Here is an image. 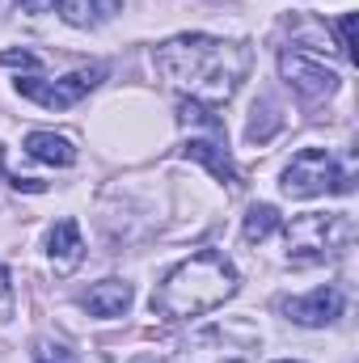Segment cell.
<instances>
[{
    "mask_svg": "<svg viewBox=\"0 0 359 363\" xmlns=\"http://www.w3.org/2000/svg\"><path fill=\"white\" fill-rule=\"evenodd\" d=\"M13 317V283H9V271L0 267V321Z\"/></svg>",
    "mask_w": 359,
    "mask_h": 363,
    "instance_id": "2e32d148",
    "label": "cell"
},
{
    "mask_svg": "<svg viewBox=\"0 0 359 363\" xmlns=\"http://www.w3.org/2000/svg\"><path fill=\"white\" fill-rule=\"evenodd\" d=\"M47 254H51V267L55 274H72L81 262H85V241H81V224L68 216V220H60L55 228H51V237H47Z\"/></svg>",
    "mask_w": 359,
    "mask_h": 363,
    "instance_id": "30bf717a",
    "label": "cell"
},
{
    "mask_svg": "<svg viewBox=\"0 0 359 363\" xmlns=\"http://www.w3.org/2000/svg\"><path fill=\"white\" fill-rule=\"evenodd\" d=\"M0 68H26V72H38L43 68V55H34V51H0Z\"/></svg>",
    "mask_w": 359,
    "mask_h": 363,
    "instance_id": "9a60e30c",
    "label": "cell"
},
{
    "mask_svg": "<svg viewBox=\"0 0 359 363\" xmlns=\"http://www.w3.org/2000/svg\"><path fill=\"white\" fill-rule=\"evenodd\" d=\"M118 4L123 0H55V9H60V17L68 21V26H97V21H106V17H114L118 13Z\"/></svg>",
    "mask_w": 359,
    "mask_h": 363,
    "instance_id": "4fadbf2b",
    "label": "cell"
},
{
    "mask_svg": "<svg viewBox=\"0 0 359 363\" xmlns=\"http://www.w3.org/2000/svg\"><path fill=\"white\" fill-rule=\"evenodd\" d=\"M153 64L174 89L190 93V101L224 106L241 89L254 55L245 43H224L211 34H178L153 51Z\"/></svg>",
    "mask_w": 359,
    "mask_h": 363,
    "instance_id": "6da1fadb",
    "label": "cell"
},
{
    "mask_svg": "<svg viewBox=\"0 0 359 363\" xmlns=\"http://www.w3.org/2000/svg\"><path fill=\"white\" fill-rule=\"evenodd\" d=\"M101 68H81L72 77H60V81H38V77H17V93L43 110H72L85 93H93L101 85Z\"/></svg>",
    "mask_w": 359,
    "mask_h": 363,
    "instance_id": "8992f818",
    "label": "cell"
},
{
    "mask_svg": "<svg viewBox=\"0 0 359 363\" xmlns=\"http://www.w3.org/2000/svg\"><path fill=\"white\" fill-rule=\"evenodd\" d=\"M283 237L292 267H321L347 254V245L355 241V220L347 211H304L283 228Z\"/></svg>",
    "mask_w": 359,
    "mask_h": 363,
    "instance_id": "3957f363",
    "label": "cell"
},
{
    "mask_svg": "<svg viewBox=\"0 0 359 363\" xmlns=\"http://www.w3.org/2000/svg\"><path fill=\"white\" fill-rule=\"evenodd\" d=\"M131 300H136V291L123 279H101V283H93L85 291V308L93 317H123L131 308Z\"/></svg>",
    "mask_w": 359,
    "mask_h": 363,
    "instance_id": "8fae6325",
    "label": "cell"
},
{
    "mask_svg": "<svg viewBox=\"0 0 359 363\" xmlns=\"http://www.w3.org/2000/svg\"><path fill=\"white\" fill-rule=\"evenodd\" d=\"M237 267L220 254V250H199L190 258H182L174 271L161 279V287L153 291V313L165 321H190L203 317L211 308H220L228 296H237Z\"/></svg>",
    "mask_w": 359,
    "mask_h": 363,
    "instance_id": "7a4b0ae2",
    "label": "cell"
},
{
    "mask_svg": "<svg viewBox=\"0 0 359 363\" xmlns=\"http://www.w3.org/2000/svg\"><path fill=\"white\" fill-rule=\"evenodd\" d=\"M275 228H279V211H275L270 203H254V207H250V216H245V228H241V237H245L250 245H263Z\"/></svg>",
    "mask_w": 359,
    "mask_h": 363,
    "instance_id": "5bb4252c",
    "label": "cell"
},
{
    "mask_svg": "<svg viewBox=\"0 0 359 363\" xmlns=\"http://www.w3.org/2000/svg\"><path fill=\"white\" fill-rule=\"evenodd\" d=\"M355 182H351V169H338V161L326 152V148H300L287 169H283V182L279 190L287 199H313V194H326V190H338L347 194Z\"/></svg>",
    "mask_w": 359,
    "mask_h": 363,
    "instance_id": "5b68a950",
    "label": "cell"
},
{
    "mask_svg": "<svg viewBox=\"0 0 359 363\" xmlns=\"http://www.w3.org/2000/svg\"><path fill=\"white\" fill-rule=\"evenodd\" d=\"M43 363H55V359H43Z\"/></svg>",
    "mask_w": 359,
    "mask_h": 363,
    "instance_id": "e0dca14e",
    "label": "cell"
},
{
    "mask_svg": "<svg viewBox=\"0 0 359 363\" xmlns=\"http://www.w3.org/2000/svg\"><path fill=\"white\" fill-rule=\"evenodd\" d=\"M258 330L245 321H228V325H207L199 334H190L165 363H254L258 355Z\"/></svg>",
    "mask_w": 359,
    "mask_h": 363,
    "instance_id": "277c9868",
    "label": "cell"
},
{
    "mask_svg": "<svg viewBox=\"0 0 359 363\" xmlns=\"http://www.w3.org/2000/svg\"><path fill=\"white\" fill-rule=\"evenodd\" d=\"M279 363H292V359H279Z\"/></svg>",
    "mask_w": 359,
    "mask_h": 363,
    "instance_id": "ac0fdd59",
    "label": "cell"
},
{
    "mask_svg": "<svg viewBox=\"0 0 359 363\" xmlns=\"http://www.w3.org/2000/svg\"><path fill=\"white\" fill-rule=\"evenodd\" d=\"M21 148H26L34 161H43V165H60V169L77 165V148H72V140H68V135H55V131H30Z\"/></svg>",
    "mask_w": 359,
    "mask_h": 363,
    "instance_id": "7c38bea8",
    "label": "cell"
},
{
    "mask_svg": "<svg viewBox=\"0 0 359 363\" xmlns=\"http://www.w3.org/2000/svg\"><path fill=\"white\" fill-rule=\"evenodd\" d=\"M283 313H287V321H296V325H330V321L343 313V291H338V287H317V291H309V296L287 300Z\"/></svg>",
    "mask_w": 359,
    "mask_h": 363,
    "instance_id": "ba28073f",
    "label": "cell"
},
{
    "mask_svg": "<svg viewBox=\"0 0 359 363\" xmlns=\"http://www.w3.org/2000/svg\"><path fill=\"white\" fill-rule=\"evenodd\" d=\"M279 72H283V81L300 93L304 101H321V97L338 93V72L326 68V64H321L317 55H309V51H283V55H279Z\"/></svg>",
    "mask_w": 359,
    "mask_h": 363,
    "instance_id": "52a82bcc",
    "label": "cell"
},
{
    "mask_svg": "<svg viewBox=\"0 0 359 363\" xmlns=\"http://www.w3.org/2000/svg\"><path fill=\"white\" fill-rule=\"evenodd\" d=\"M182 157H190V161H199V165H207L216 182H224V186H241V174H237V165H233V157H228V148H224V140H216V135H190L186 144H182Z\"/></svg>",
    "mask_w": 359,
    "mask_h": 363,
    "instance_id": "9c48e42d",
    "label": "cell"
}]
</instances>
